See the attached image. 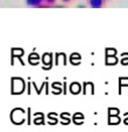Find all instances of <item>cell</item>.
Segmentation results:
<instances>
[{
	"instance_id": "6da1fadb",
	"label": "cell",
	"mask_w": 128,
	"mask_h": 132,
	"mask_svg": "<svg viewBox=\"0 0 128 132\" xmlns=\"http://www.w3.org/2000/svg\"><path fill=\"white\" fill-rule=\"evenodd\" d=\"M12 87H11V94L12 95H20L26 90V82L22 78L13 77L11 79Z\"/></svg>"
},
{
	"instance_id": "7a4b0ae2",
	"label": "cell",
	"mask_w": 128,
	"mask_h": 132,
	"mask_svg": "<svg viewBox=\"0 0 128 132\" xmlns=\"http://www.w3.org/2000/svg\"><path fill=\"white\" fill-rule=\"evenodd\" d=\"M26 114H27L26 110H23L22 108H15L9 114L11 122L13 124H15V125H22L26 122V116H25Z\"/></svg>"
},
{
	"instance_id": "3957f363",
	"label": "cell",
	"mask_w": 128,
	"mask_h": 132,
	"mask_svg": "<svg viewBox=\"0 0 128 132\" xmlns=\"http://www.w3.org/2000/svg\"><path fill=\"white\" fill-rule=\"evenodd\" d=\"M42 63H43V70L49 71L53 67V55L51 53H44L42 56Z\"/></svg>"
},
{
	"instance_id": "277c9868",
	"label": "cell",
	"mask_w": 128,
	"mask_h": 132,
	"mask_svg": "<svg viewBox=\"0 0 128 132\" xmlns=\"http://www.w3.org/2000/svg\"><path fill=\"white\" fill-rule=\"evenodd\" d=\"M83 94L84 95H94V84L93 82H84L83 84Z\"/></svg>"
},
{
	"instance_id": "5b68a950",
	"label": "cell",
	"mask_w": 128,
	"mask_h": 132,
	"mask_svg": "<svg viewBox=\"0 0 128 132\" xmlns=\"http://www.w3.org/2000/svg\"><path fill=\"white\" fill-rule=\"evenodd\" d=\"M70 93L72 94V95H78L79 93H82L83 92V85H80L79 82H72V84L70 85Z\"/></svg>"
},
{
	"instance_id": "8992f818",
	"label": "cell",
	"mask_w": 128,
	"mask_h": 132,
	"mask_svg": "<svg viewBox=\"0 0 128 132\" xmlns=\"http://www.w3.org/2000/svg\"><path fill=\"white\" fill-rule=\"evenodd\" d=\"M33 124H35V125H44V124H46L43 112H35L34 119H33Z\"/></svg>"
},
{
	"instance_id": "52a82bcc",
	"label": "cell",
	"mask_w": 128,
	"mask_h": 132,
	"mask_svg": "<svg viewBox=\"0 0 128 132\" xmlns=\"http://www.w3.org/2000/svg\"><path fill=\"white\" fill-rule=\"evenodd\" d=\"M85 121V117L82 112H76L72 116V122L76 124V125H82Z\"/></svg>"
},
{
	"instance_id": "ba28073f",
	"label": "cell",
	"mask_w": 128,
	"mask_h": 132,
	"mask_svg": "<svg viewBox=\"0 0 128 132\" xmlns=\"http://www.w3.org/2000/svg\"><path fill=\"white\" fill-rule=\"evenodd\" d=\"M51 88H53V94L54 95H60L63 93V84L62 82H53L51 85Z\"/></svg>"
},
{
	"instance_id": "9c48e42d",
	"label": "cell",
	"mask_w": 128,
	"mask_h": 132,
	"mask_svg": "<svg viewBox=\"0 0 128 132\" xmlns=\"http://www.w3.org/2000/svg\"><path fill=\"white\" fill-rule=\"evenodd\" d=\"M60 116H61V119H62L61 124H63V125H69V124L71 123V121H72V117H71V115L69 114V112L64 111L60 115Z\"/></svg>"
},
{
	"instance_id": "30bf717a",
	"label": "cell",
	"mask_w": 128,
	"mask_h": 132,
	"mask_svg": "<svg viewBox=\"0 0 128 132\" xmlns=\"http://www.w3.org/2000/svg\"><path fill=\"white\" fill-rule=\"evenodd\" d=\"M108 125H119L121 123V117L120 115L117 116H108V121H107Z\"/></svg>"
},
{
	"instance_id": "8fae6325",
	"label": "cell",
	"mask_w": 128,
	"mask_h": 132,
	"mask_svg": "<svg viewBox=\"0 0 128 132\" xmlns=\"http://www.w3.org/2000/svg\"><path fill=\"white\" fill-rule=\"evenodd\" d=\"M48 124L49 125H56V124H58V119H57V114L56 112H49L48 114Z\"/></svg>"
},
{
	"instance_id": "7c38bea8",
	"label": "cell",
	"mask_w": 128,
	"mask_h": 132,
	"mask_svg": "<svg viewBox=\"0 0 128 132\" xmlns=\"http://www.w3.org/2000/svg\"><path fill=\"white\" fill-rule=\"evenodd\" d=\"M56 65H66V56L64 53L56 55Z\"/></svg>"
},
{
	"instance_id": "4fadbf2b",
	"label": "cell",
	"mask_w": 128,
	"mask_h": 132,
	"mask_svg": "<svg viewBox=\"0 0 128 132\" xmlns=\"http://www.w3.org/2000/svg\"><path fill=\"white\" fill-rule=\"evenodd\" d=\"M122 87H128V77H124L119 79V92H118L119 95H121Z\"/></svg>"
},
{
	"instance_id": "5bb4252c",
	"label": "cell",
	"mask_w": 128,
	"mask_h": 132,
	"mask_svg": "<svg viewBox=\"0 0 128 132\" xmlns=\"http://www.w3.org/2000/svg\"><path fill=\"white\" fill-rule=\"evenodd\" d=\"M80 59H82V57H80L79 53H72V55L70 56V63L72 65H79L80 64Z\"/></svg>"
},
{
	"instance_id": "9a60e30c",
	"label": "cell",
	"mask_w": 128,
	"mask_h": 132,
	"mask_svg": "<svg viewBox=\"0 0 128 132\" xmlns=\"http://www.w3.org/2000/svg\"><path fill=\"white\" fill-rule=\"evenodd\" d=\"M28 60H29V63L32 65H37L40 63V56L37 55V53L33 52L29 55V57H28Z\"/></svg>"
},
{
	"instance_id": "2e32d148",
	"label": "cell",
	"mask_w": 128,
	"mask_h": 132,
	"mask_svg": "<svg viewBox=\"0 0 128 132\" xmlns=\"http://www.w3.org/2000/svg\"><path fill=\"white\" fill-rule=\"evenodd\" d=\"M22 55H23L22 49H13V50H12V62L14 60L15 57H21Z\"/></svg>"
},
{
	"instance_id": "e0dca14e",
	"label": "cell",
	"mask_w": 128,
	"mask_h": 132,
	"mask_svg": "<svg viewBox=\"0 0 128 132\" xmlns=\"http://www.w3.org/2000/svg\"><path fill=\"white\" fill-rule=\"evenodd\" d=\"M118 64V58L115 56H111V57H106V65H115Z\"/></svg>"
},
{
	"instance_id": "ac0fdd59",
	"label": "cell",
	"mask_w": 128,
	"mask_h": 132,
	"mask_svg": "<svg viewBox=\"0 0 128 132\" xmlns=\"http://www.w3.org/2000/svg\"><path fill=\"white\" fill-rule=\"evenodd\" d=\"M107 114L108 116H117V115H120V109L119 108H108Z\"/></svg>"
},
{
	"instance_id": "d6986e66",
	"label": "cell",
	"mask_w": 128,
	"mask_h": 132,
	"mask_svg": "<svg viewBox=\"0 0 128 132\" xmlns=\"http://www.w3.org/2000/svg\"><path fill=\"white\" fill-rule=\"evenodd\" d=\"M90 5L94 8H98L103 5V0H90Z\"/></svg>"
},
{
	"instance_id": "ffe728a7",
	"label": "cell",
	"mask_w": 128,
	"mask_h": 132,
	"mask_svg": "<svg viewBox=\"0 0 128 132\" xmlns=\"http://www.w3.org/2000/svg\"><path fill=\"white\" fill-rule=\"evenodd\" d=\"M117 55V50L115 49H106V57H111V56Z\"/></svg>"
},
{
	"instance_id": "44dd1931",
	"label": "cell",
	"mask_w": 128,
	"mask_h": 132,
	"mask_svg": "<svg viewBox=\"0 0 128 132\" xmlns=\"http://www.w3.org/2000/svg\"><path fill=\"white\" fill-rule=\"evenodd\" d=\"M42 0H27V4L30 6H39Z\"/></svg>"
},
{
	"instance_id": "7402d4cb",
	"label": "cell",
	"mask_w": 128,
	"mask_h": 132,
	"mask_svg": "<svg viewBox=\"0 0 128 132\" xmlns=\"http://www.w3.org/2000/svg\"><path fill=\"white\" fill-rule=\"evenodd\" d=\"M121 64L122 65H128V53H122L121 55Z\"/></svg>"
},
{
	"instance_id": "603a6c76",
	"label": "cell",
	"mask_w": 128,
	"mask_h": 132,
	"mask_svg": "<svg viewBox=\"0 0 128 132\" xmlns=\"http://www.w3.org/2000/svg\"><path fill=\"white\" fill-rule=\"evenodd\" d=\"M32 109L30 108H28V110H27V123H28V125H30V123H32Z\"/></svg>"
},
{
	"instance_id": "cb8c5ba5",
	"label": "cell",
	"mask_w": 128,
	"mask_h": 132,
	"mask_svg": "<svg viewBox=\"0 0 128 132\" xmlns=\"http://www.w3.org/2000/svg\"><path fill=\"white\" fill-rule=\"evenodd\" d=\"M66 87H68V85H66V81L64 80V82H63V94L64 95H66V93H68V88H66Z\"/></svg>"
},
{
	"instance_id": "d4e9b609",
	"label": "cell",
	"mask_w": 128,
	"mask_h": 132,
	"mask_svg": "<svg viewBox=\"0 0 128 132\" xmlns=\"http://www.w3.org/2000/svg\"><path fill=\"white\" fill-rule=\"evenodd\" d=\"M124 124L125 125H128V112H125L124 114Z\"/></svg>"
},
{
	"instance_id": "484cf974",
	"label": "cell",
	"mask_w": 128,
	"mask_h": 132,
	"mask_svg": "<svg viewBox=\"0 0 128 132\" xmlns=\"http://www.w3.org/2000/svg\"><path fill=\"white\" fill-rule=\"evenodd\" d=\"M32 81H28V94H32V90H30V89H32Z\"/></svg>"
},
{
	"instance_id": "4316f807",
	"label": "cell",
	"mask_w": 128,
	"mask_h": 132,
	"mask_svg": "<svg viewBox=\"0 0 128 132\" xmlns=\"http://www.w3.org/2000/svg\"><path fill=\"white\" fill-rule=\"evenodd\" d=\"M46 94H47V95L49 94V84H48V82H47V86H46Z\"/></svg>"
},
{
	"instance_id": "83f0119b",
	"label": "cell",
	"mask_w": 128,
	"mask_h": 132,
	"mask_svg": "<svg viewBox=\"0 0 128 132\" xmlns=\"http://www.w3.org/2000/svg\"><path fill=\"white\" fill-rule=\"evenodd\" d=\"M44 1H47V2H48V4H53V2L55 1V0H44Z\"/></svg>"
},
{
	"instance_id": "f1b7e54d",
	"label": "cell",
	"mask_w": 128,
	"mask_h": 132,
	"mask_svg": "<svg viewBox=\"0 0 128 132\" xmlns=\"http://www.w3.org/2000/svg\"><path fill=\"white\" fill-rule=\"evenodd\" d=\"M63 1H69V0H63Z\"/></svg>"
}]
</instances>
